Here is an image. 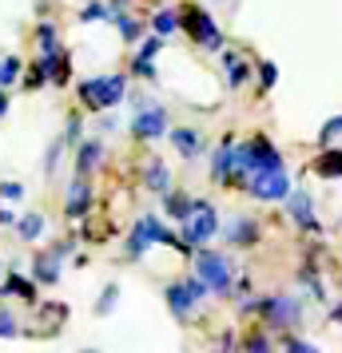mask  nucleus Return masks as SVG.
Here are the masks:
<instances>
[{
	"instance_id": "obj_37",
	"label": "nucleus",
	"mask_w": 342,
	"mask_h": 353,
	"mask_svg": "<svg viewBox=\"0 0 342 353\" xmlns=\"http://www.w3.org/2000/svg\"><path fill=\"white\" fill-rule=\"evenodd\" d=\"M0 226H17V214L12 210H0Z\"/></svg>"
},
{
	"instance_id": "obj_20",
	"label": "nucleus",
	"mask_w": 342,
	"mask_h": 353,
	"mask_svg": "<svg viewBox=\"0 0 342 353\" xmlns=\"http://www.w3.org/2000/svg\"><path fill=\"white\" fill-rule=\"evenodd\" d=\"M223 64H227V83H231V88H243L247 76H251V68H247L243 56H235V52H223Z\"/></svg>"
},
{
	"instance_id": "obj_5",
	"label": "nucleus",
	"mask_w": 342,
	"mask_h": 353,
	"mask_svg": "<svg viewBox=\"0 0 342 353\" xmlns=\"http://www.w3.org/2000/svg\"><path fill=\"white\" fill-rule=\"evenodd\" d=\"M207 294H211V286L196 274V278H187V282H171V286H167V305H171V314H175L180 321H187L191 310H196Z\"/></svg>"
},
{
	"instance_id": "obj_23",
	"label": "nucleus",
	"mask_w": 342,
	"mask_h": 353,
	"mask_svg": "<svg viewBox=\"0 0 342 353\" xmlns=\"http://www.w3.org/2000/svg\"><path fill=\"white\" fill-rule=\"evenodd\" d=\"M180 24H183V20H180V12H171V8H160V12L151 17V28H155L160 36H171L175 28H180Z\"/></svg>"
},
{
	"instance_id": "obj_8",
	"label": "nucleus",
	"mask_w": 342,
	"mask_h": 353,
	"mask_svg": "<svg viewBox=\"0 0 342 353\" xmlns=\"http://www.w3.org/2000/svg\"><path fill=\"white\" fill-rule=\"evenodd\" d=\"M196 274L211 286V294H231V258L199 250L196 254Z\"/></svg>"
},
{
	"instance_id": "obj_34",
	"label": "nucleus",
	"mask_w": 342,
	"mask_h": 353,
	"mask_svg": "<svg viewBox=\"0 0 342 353\" xmlns=\"http://www.w3.org/2000/svg\"><path fill=\"white\" fill-rule=\"evenodd\" d=\"M0 337H17V318L8 310H0Z\"/></svg>"
},
{
	"instance_id": "obj_18",
	"label": "nucleus",
	"mask_w": 342,
	"mask_h": 353,
	"mask_svg": "<svg viewBox=\"0 0 342 353\" xmlns=\"http://www.w3.org/2000/svg\"><path fill=\"white\" fill-rule=\"evenodd\" d=\"M310 167H314V175H323V179H342V147L339 151H323Z\"/></svg>"
},
{
	"instance_id": "obj_25",
	"label": "nucleus",
	"mask_w": 342,
	"mask_h": 353,
	"mask_svg": "<svg viewBox=\"0 0 342 353\" xmlns=\"http://www.w3.org/2000/svg\"><path fill=\"white\" fill-rule=\"evenodd\" d=\"M112 24L120 28V36H124L128 44H135V40H140V20H131V17H128V8H124V12L112 20Z\"/></svg>"
},
{
	"instance_id": "obj_10",
	"label": "nucleus",
	"mask_w": 342,
	"mask_h": 353,
	"mask_svg": "<svg viewBox=\"0 0 342 353\" xmlns=\"http://www.w3.org/2000/svg\"><path fill=\"white\" fill-rule=\"evenodd\" d=\"M287 210H291V219L303 226L307 234H323V223L314 219V203H310L307 191H291L287 194Z\"/></svg>"
},
{
	"instance_id": "obj_32",
	"label": "nucleus",
	"mask_w": 342,
	"mask_h": 353,
	"mask_svg": "<svg viewBox=\"0 0 342 353\" xmlns=\"http://www.w3.org/2000/svg\"><path fill=\"white\" fill-rule=\"evenodd\" d=\"M115 298H120V290H115V286H108V290H104V298L96 302V314H112Z\"/></svg>"
},
{
	"instance_id": "obj_13",
	"label": "nucleus",
	"mask_w": 342,
	"mask_h": 353,
	"mask_svg": "<svg viewBox=\"0 0 342 353\" xmlns=\"http://www.w3.org/2000/svg\"><path fill=\"white\" fill-rule=\"evenodd\" d=\"M88 207H92V191H88V183H84V175H80L76 183H72V191H68L64 210H68V219H84Z\"/></svg>"
},
{
	"instance_id": "obj_26",
	"label": "nucleus",
	"mask_w": 342,
	"mask_h": 353,
	"mask_svg": "<svg viewBox=\"0 0 342 353\" xmlns=\"http://www.w3.org/2000/svg\"><path fill=\"white\" fill-rule=\"evenodd\" d=\"M115 8L112 4H99V0H92L88 8H80V20H112Z\"/></svg>"
},
{
	"instance_id": "obj_21",
	"label": "nucleus",
	"mask_w": 342,
	"mask_h": 353,
	"mask_svg": "<svg viewBox=\"0 0 342 353\" xmlns=\"http://www.w3.org/2000/svg\"><path fill=\"white\" fill-rule=\"evenodd\" d=\"M99 155H104V147H99L96 139H88V143H80V155H76V171H80V175H88V171H96Z\"/></svg>"
},
{
	"instance_id": "obj_27",
	"label": "nucleus",
	"mask_w": 342,
	"mask_h": 353,
	"mask_svg": "<svg viewBox=\"0 0 342 353\" xmlns=\"http://www.w3.org/2000/svg\"><path fill=\"white\" fill-rule=\"evenodd\" d=\"M275 80H278V68L271 64V60H263V64H259V92H263V96L275 88Z\"/></svg>"
},
{
	"instance_id": "obj_11",
	"label": "nucleus",
	"mask_w": 342,
	"mask_h": 353,
	"mask_svg": "<svg viewBox=\"0 0 342 353\" xmlns=\"http://www.w3.org/2000/svg\"><path fill=\"white\" fill-rule=\"evenodd\" d=\"M231 175H235V139H223L219 143V151L211 155V179L215 183H231Z\"/></svg>"
},
{
	"instance_id": "obj_31",
	"label": "nucleus",
	"mask_w": 342,
	"mask_h": 353,
	"mask_svg": "<svg viewBox=\"0 0 342 353\" xmlns=\"http://www.w3.org/2000/svg\"><path fill=\"white\" fill-rule=\"evenodd\" d=\"M160 48H163V36L155 32V36H147L144 44H140V56H147V60H155V56H160Z\"/></svg>"
},
{
	"instance_id": "obj_14",
	"label": "nucleus",
	"mask_w": 342,
	"mask_h": 353,
	"mask_svg": "<svg viewBox=\"0 0 342 353\" xmlns=\"http://www.w3.org/2000/svg\"><path fill=\"white\" fill-rule=\"evenodd\" d=\"M231 246H255L259 242V223L255 219H235V226L227 230Z\"/></svg>"
},
{
	"instance_id": "obj_38",
	"label": "nucleus",
	"mask_w": 342,
	"mask_h": 353,
	"mask_svg": "<svg viewBox=\"0 0 342 353\" xmlns=\"http://www.w3.org/2000/svg\"><path fill=\"white\" fill-rule=\"evenodd\" d=\"M330 318H334V321H339V325H342V302L334 305V310H330Z\"/></svg>"
},
{
	"instance_id": "obj_9",
	"label": "nucleus",
	"mask_w": 342,
	"mask_h": 353,
	"mask_svg": "<svg viewBox=\"0 0 342 353\" xmlns=\"http://www.w3.org/2000/svg\"><path fill=\"white\" fill-rule=\"evenodd\" d=\"M131 135H135V139H160V135H167V112H163V108H155V103L135 108Z\"/></svg>"
},
{
	"instance_id": "obj_12",
	"label": "nucleus",
	"mask_w": 342,
	"mask_h": 353,
	"mask_svg": "<svg viewBox=\"0 0 342 353\" xmlns=\"http://www.w3.org/2000/svg\"><path fill=\"white\" fill-rule=\"evenodd\" d=\"M167 139L175 143V151L183 159H199V151H203V135L196 128H175V131H167Z\"/></svg>"
},
{
	"instance_id": "obj_6",
	"label": "nucleus",
	"mask_w": 342,
	"mask_h": 353,
	"mask_svg": "<svg viewBox=\"0 0 342 353\" xmlns=\"http://www.w3.org/2000/svg\"><path fill=\"white\" fill-rule=\"evenodd\" d=\"M259 314L271 330H294V325L303 321V305H298V298H291V294H271V298H263Z\"/></svg>"
},
{
	"instance_id": "obj_16",
	"label": "nucleus",
	"mask_w": 342,
	"mask_h": 353,
	"mask_svg": "<svg viewBox=\"0 0 342 353\" xmlns=\"http://www.w3.org/2000/svg\"><path fill=\"white\" fill-rule=\"evenodd\" d=\"M32 274H36V282L56 286V282H60V254H40L32 262Z\"/></svg>"
},
{
	"instance_id": "obj_22",
	"label": "nucleus",
	"mask_w": 342,
	"mask_h": 353,
	"mask_svg": "<svg viewBox=\"0 0 342 353\" xmlns=\"http://www.w3.org/2000/svg\"><path fill=\"white\" fill-rule=\"evenodd\" d=\"M17 234L24 242H36L40 234H44V219H40V214H24V219H17Z\"/></svg>"
},
{
	"instance_id": "obj_3",
	"label": "nucleus",
	"mask_w": 342,
	"mask_h": 353,
	"mask_svg": "<svg viewBox=\"0 0 342 353\" xmlns=\"http://www.w3.org/2000/svg\"><path fill=\"white\" fill-rule=\"evenodd\" d=\"M180 20H183V32L191 36L199 48H207V52L223 48V32H219V24H215V20L207 17L199 4H187V8L180 12Z\"/></svg>"
},
{
	"instance_id": "obj_28",
	"label": "nucleus",
	"mask_w": 342,
	"mask_h": 353,
	"mask_svg": "<svg viewBox=\"0 0 342 353\" xmlns=\"http://www.w3.org/2000/svg\"><path fill=\"white\" fill-rule=\"evenodd\" d=\"M17 80H20V60H17V56L0 60V83L8 88V83H17Z\"/></svg>"
},
{
	"instance_id": "obj_19",
	"label": "nucleus",
	"mask_w": 342,
	"mask_h": 353,
	"mask_svg": "<svg viewBox=\"0 0 342 353\" xmlns=\"http://www.w3.org/2000/svg\"><path fill=\"white\" fill-rule=\"evenodd\" d=\"M4 298L12 294V298H24V302H36V282L32 278H20V274H8V282H4V290H0Z\"/></svg>"
},
{
	"instance_id": "obj_17",
	"label": "nucleus",
	"mask_w": 342,
	"mask_h": 353,
	"mask_svg": "<svg viewBox=\"0 0 342 353\" xmlns=\"http://www.w3.org/2000/svg\"><path fill=\"white\" fill-rule=\"evenodd\" d=\"M163 210L175 219V223H187L191 219V210H196V199H187V194H163Z\"/></svg>"
},
{
	"instance_id": "obj_15",
	"label": "nucleus",
	"mask_w": 342,
	"mask_h": 353,
	"mask_svg": "<svg viewBox=\"0 0 342 353\" xmlns=\"http://www.w3.org/2000/svg\"><path fill=\"white\" fill-rule=\"evenodd\" d=\"M144 183H147L155 194H167V191H171V171H167V163H163V159H151V163H147Z\"/></svg>"
},
{
	"instance_id": "obj_7",
	"label": "nucleus",
	"mask_w": 342,
	"mask_h": 353,
	"mask_svg": "<svg viewBox=\"0 0 342 353\" xmlns=\"http://www.w3.org/2000/svg\"><path fill=\"white\" fill-rule=\"evenodd\" d=\"M247 191L255 194V199H263V203H287V194L294 187H291V179H287V171L278 167V171H255V175L247 179Z\"/></svg>"
},
{
	"instance_id": "obj_4",
	"label": "nucleus",
	"mask_w": 342,
	"mask_h": 353,
	"mask_svg": "<svg viewBox=\"0 0 342 353\" xmlns=\"http://www.w3.org/2000/svg\"><path fill=\"white\" fill-rule=\"evenodd\" d=\"M183 226V242L187 246H207V242L219 234V214H215V207L207 203V199H196V210H191V219Z\"/></svg>"
},
{
	"instance_id": "obj_39",
	"label": "nucleus",
	"mask_w": 342,
	"mask_h": 353,
	"mask_svg": "<svg viewBox=\"0 0 342 353\" xmlns=\"http://www.w3.org/2000/svg\"><path fill=\"white\" fill-rule=\"evenodd\" d=\"M4 112H8V96L0 92V119H4Z\"/></svg>"
},
{
	"instance_id": "obj_29",
	"label": "nucleus",
	"mask_w": 342,
	"mask_h": 353,
	"mask_svg": "<svg viewBox=\"0 0 342 353\" xmlns=\"http://www.w3.org/2000/svg\"><path fill=\"white\" fill-rule=\"evenodd\" d=\"M339 135H342V115H334V119H326V123H323V131H319V143H334V139H339Z\"/></svg>"
},
{
	"instance_id": "obj_36",
	"label": "nucleus",
	"mask_w": 342,
	"mask_h": 353,
	"mask_svg": "<svg viewBox=\"0 0 342 353\" xmlns=\"http://www.w3.org/2000/svg\"><path fill=\"white\" fill-rule=\"evenodd\" d=\"M247 350H271V337H247Z\"/></svg>"
},
{
	"instance_id": "obj_30",
	"label": "nucleus",
	"mask_w": 342,
	"mask_h": 353,
	"mask_svg": "<svg viewBox=\"0 0 342 353\" xmlns=\"http://www.w3.org/2000/svg\"><path fill=\"white\" fill-rule=\"evenodd\" d=\"M131 72H135L140 80H155V60H147V56H135V64H131Z\"/></svg>"
},
{
	"instance_id": "obj_1",
	"label": "nucleus",
	"mask_w": 342,
	"mask_h": 353,
	"mask_svg": "<svg viewBox=\"0 0 342 353\" xmlns=\"http://www.w3.org/2000/svg\"><path fill=\"white\" fill-rule=\"evenodd\" d=\"M128 92V76H92V80L80 83V99L84 108L92 112H104V108H115Z\"/></svg>"
},
{
	"instance_id": "obj_33",
	"label": "nucleus",
	"mask_w": 342,
	"mask_h": 353,
	"mask_svg": "<svg viewBox=\"0 0 342 353\" xmlns=\"http://www.w3.org/2000/svg\"><path fill=\"white\" fill-rule=\"evenodd\" d=\"M0 199L4 203H17V199H24V187L20 183H0Z\"/></svg>"
},
{
	"instance_id": "obj_35",
	"label": "nucleus",
	"mask_w": 342,
	"mask_h": 353,
	"mask_svg": "<svg viewBox=\"0 0 342 353\" xmlns=\"http://www.w3.org/2000/svg\"><path fill=\"white\" fill-rule=\"evenodd\" d=\"M64 143H80V115L68 119V131H64Z\"/></svg>"
},
{
	"instance_id": "obj_24",
	"label": "nucleus",
	"mask_w": 342,
	"mask_h": 353,
	"mask_svg": "<svg viewBox=\"0 0 342 353\" xmlns=\"http://www.w3.org/2000/svg\"><path fill=\"white\" fill-rule=\"evenodd\" d=\"M36 44H40V56H56V52H60L56 28H52V24H40V28H36Z\"/></svg>"
},
{
	"instance_id": "obj_2",
	"label": "nucleus",
	"mask_w": 342,
	"mask_h": 353,
	"mask_svg": "<svg viewBox=\"0 0 342 353\" xmlns=\"http://www.w3.org/2000/svg\"><path fill=\"white\" fill-rule=\"evenodd\" d=\"M151 242H167V246L191 250V246H187L183 239H175V234H171V230H167L160 219H155V214H144V219L135 223V230H131V239H128V254H131V258H140L147 246H151Z\"/></svg>"
}]
</instances>
